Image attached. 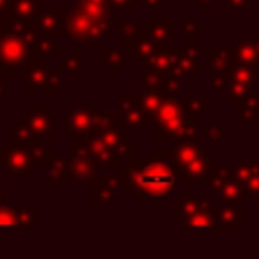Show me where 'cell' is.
<instances>
[{
	"label": "cell",
	"mask_w": 259,
	"mask_h": 259,
	"mask_svg": "<svg viewBox=\"0 0 259 259\" xmlns=\"http://www.w3.org/2000/svg\"><path fill=\"white\" fill-rule=\"evenodd\" d=\"M138 178H140L138 182H140L142 190L148 196H164L174 184V174L160 164L146 168Z\"/></svg>",
	"instance_id": "obj_1"
}]
</instances>
